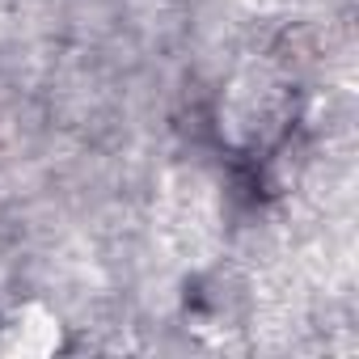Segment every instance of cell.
I'll use <instances>...</instances> for the list:
<instances>
[{
    "instance_id": "obj_1",
    "label": "cell",
    "mask_w": 359,
    "mask_h": 359,
    "mask_svg": "<svg viewBox=\"0 0 359 359\" xmlns=\"http://www.w3.org/2000/svg\"><path fill=\"white\" fill-rule=\"evenodd\" d=\"M216 212H212V195L199 177H182V187L169 191V203H165V233L169 241L182 250V254H199L212 245L216 237Z\"/></svg>"
}]
</instances>
